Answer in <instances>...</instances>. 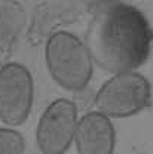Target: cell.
<instances>
[{"mask_svg":"<svg viewBox=\"0 0 153 154\" xmlns=\"http://www.w3.org/2000/svg\"><path fill=\"white\" fill-rule=\"evenodd\" d=\"M152 104V86L146 77L128 71L107 80L95 96L100 113L107 117L134 116Z\"/></svg>","mask_w":153,"mask_h":154,"instance_id":"3957f363","label":"cell"},{"mask_svg":"<svg viewBox=\"0 0 153 154\" xmlns=\"http://www.w3.org/2000/svg\"><path fill=\"white\" fill-rule=\"evenodd\" d=\"M91 3H100V5H110V3H116L117 0H88Z\"/></svg>","mask_w":153,"mask_h":154,"instance_id":"9c48e42d","label":"cell"},{"mask_svg":"<svg viewBox=\"0 0 153 154\" xmlns=\"http://www.w3.org/2000/svg\"><path fill=\"white\" fill-rule=\"evenodd\" d=\"M153 30L146 17L126 3L104 5L89 22L86 49L92 61L110 73H128L146 62Z\"/></svg>","mask_w":153,"mask_h":154,"instance_id":"6da1fadb","label":"cell"},{"mask_svg":"<svg viewBox=\"0 0 153 154\" xmlns=\"http://www.w3.org/2000/svg\"><path fill=\"white\" fill-rule=\"evenodd\" d=\"M33 104V79L17 62L0 67V120L9 126L25 122Z\"/></svg>","mask_w":153,"mask_h":154,"instance_id":"277c9868","label":"cell"},{"mask_svg":"<svg viewBox=\"0 0 153 154\" xmlns=\"http://www.w3.org/2000/svg\"><path fill=\"white\" fill-rule=\"evenodd\" d=\"M75 142L79 154H113L115 128L107 116L91 111L77 120Z\"/></svg>","mask_w":153,"mask_h":154,"instance_id":"8992f818","label":"cell"},{"mask_svg":"<svg viewBox=\"0 0 153 154\" xmlns=\"http://www.w3.org/2000/svg\"><path fill=\"white\" fill-rule=\"evenodd\" d=\"M0 154H24V139L17 131L0 128Z\"/></svg>","mask_w":153,"mask_h":154,"instance_id":"ba28073f","label":"cell"},{"mask_svg":"<svg viewBox=\"0 0 153 154\" xmlns=\"http://www.w3.org/2000/svg\"><path fill=\"white\" fill-rule=\"evenodd\" d=\"M25 25V12L17 0H0V65L9 59Z\"/></svg>","mask_w":153,"mask_h":154,"instance_id":"52a82bcc","label":"cell"},{"mask_svg":"<svg viewBox=\"0 0 153 154\" xmlns=\"http://www.w3.org/2000/svg\"><path fill=\"white\" fill-rule=\"evenodd\" d=\"M46 65L58 85L67 91H82L92 76V58L73 34L58 31L46 42Z\"/></svg>","mask_w":153,"mask_h":154,"instance_id":"7a4b0ae2","label":"cell"},{"mask_svg":"<svg viewBox=\"0 0 153 154\" xmlns=\"http://www.w3.org/2000/svg\"><path fill=\"white\" fill-rule=\"evenodd\" d=\"M77 126L76 105L69 99L54 101L40 117L36 142L43 154H64L75 141Z\"/></svg>","mask_w":153,"mask_h":154,"instance_id":"5b68a950","label":"cell"}]
</instances>
